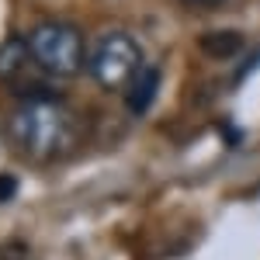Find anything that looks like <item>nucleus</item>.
<instances>
[{"mask_svg": "<svg viewBox=\"0 0 260 260\" xmlns=\"http://www.w3.org/2000/svg\"><path fill=\"white\" fill-rule=\"evenodd\" d=\"M201 49L212 56V59H233L243 52V35L233 28H222V31H208L201 35Z\"/></svg>", "mask_w": 260, "mask_h": 260, "instance_id": "obj_5", "label": "nucleus"}, {"mask_svg": "<svg viewBox=\"0 0 260 260\" xmlns=\"http://www.w3.org/2000/svg\"><path fill=\"white\" fill-rule=\"evenodd\" d=\"M142 66V45L128 31H104L87 52V73L104 90H125Z\"/></svg>", "mask_w": 260, "mask_h": 260, "instance_id": "obj_3", "label": "nucleus"}, {"mask_svg": "<svg viewBox=\"0 0 260 260\" xmlns=\"http://www.w3.org/2000/svg\"><path fill=\"white\" fill-rule=\"evenodd\" d=\"M7 132L24 156L31 160H59L70 156L80 142V121L62 104L59 94H35L21 98Z\"/></svg>", "mask_w": 260, "mask_h": 260, "instance_id": "obj_1", "label": "nucleus"}, {"mask_svg": "<svg viewBox=\"0 0 260 260\" xmlns=\"http://www.w3.org/2000/svg\"><path fill=\"white\" fill-rule=\"evenodd\" d=\"M28 45H31L35 66L45 77H77L87 66V52H90L80 28L59 18L35 24L31 35H28Z\"/></svg>", "mask_w": 260, "mask_h": 260, "instance_id": "obj_2", "label": "nucleus"}, {"mask_svg": "<svg viewBox=\"0 0 260 260\" xmlns=\"http://www.w3.org/2000/svg\"><path fill=\"white\" fill-rule=\"evenodd\" d=\"M184 4H194V7H219L225 0H184Z\"/></svg>", "mask_w": 260, "mask_h": 260, "instance_id": "obj_7", "label": "nucleus"}, {"mask_svg": "<svg viewBox=\"0 0 260 260\" xmlns=\"http://www.w3.org/2000/svg\"><path fill=\"white\" fill-rule=\"evenodd\" d=\"M160 83H163L160 66H142L139 73L128 80V87L121 90V94H125V108H128L132 115H146V111L153 108L156 94H160Z\"/></svg>", "mask_w": 260, "mask_h": 260, "instance_id": "obj_4", "label": "nucleus"}, {"mask_svg": "<svg viewBox=\"0 0 260 260\" xmlns=\"http://www.w3.org/2000/svg\"><path fill=\"white\" fill-rule=\"evenodd\" d=\"M14 191H18V180H14V177H7V174H0V201L14 198Z\"/></svg>", "mask_w": 260, "mask_h": 260, "instance_id": "obj_6", "label": "nucleus"}]
</instances>
